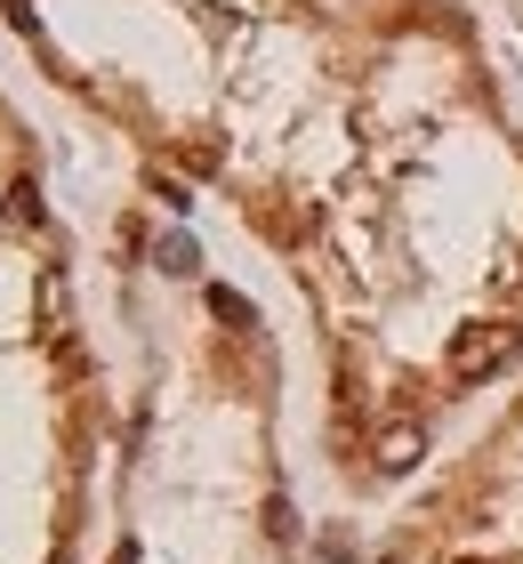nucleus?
<instances>
[{"label":"nucleus","mask_w":523,"mask_h":564,"mask_svg":"<svg viewBox=\"0 0 523 564\" xmlns=\"http://www.w3.org/2000/svg\"><path fill=\"white\" fill-rule=\"evenodd\" d=\"M515 347H523L515 323H467L459 339H451V371H459V379H483V371H500Z\"/></svg>","instance_id":"f257e3e1"},{"label":"nucleus","mask_w":523,"mask_h":564,"mask_svg":"<svg viewBox=\"0 0 523 564\" xmlns=\"http://www.w3.org/2000/svg\"><path fill=\"white\" fill-rule=\"evenodd\" d=\"M411 459H418V427H386V435H379V468H386V476H403Z\"/></svg>","instance_id":"f03ea898"},{"label":"nucleus","mask_w":523,"mask_h":564,"mask_svg":"<svg viewBox=\"0 0 523 564\" xmlns=\"http://www.w3.org/2000/svg\"><path fill=\"white\" fill-rule=\"evenodd\" d=\"M209 306H218V323H250V299H233V291H209Z\"/></svg>","instance_id":"7ed1b4c3"},{"label":"nucleus","mask_w":523,"mask_h":564,"mask_svg":"<svg viewBox=\"0 0 523 564\" xmlns=\"http://www.w3.org/2000/svg\"><path fill=\"white\" fill-rule=\"evenodd\" d=\"M113 564H138V549H113Z\"/></svg>","instance_id":"20e7f679"},{"label":"nucleus","mask_w":523,"mask_h":564,"mask_svg":"<svg viewBox=\"0 0 523 564\" xmlns=\"http://www.w3.org/2000/svg\"><path fill=\"white\" fill-rule=\"evenodd\" d=\"M459 564H483V556H459Z\"/></svg>","instance_id":"39448f33"}]
</instances>
